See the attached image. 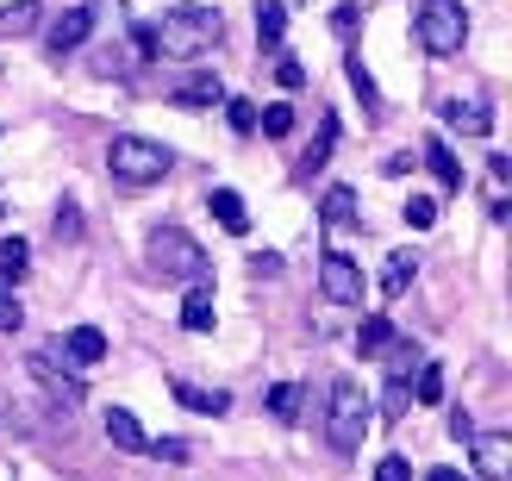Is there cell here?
I'll return each instance as SVG.
<instances>
[{
  "label": "cell",
  "mask_w": 512,
  "mask_h": 481,
  "mask_svg": "<svg viewBox=\"0 0 512 481\" xmlns=\"http://www.w3.org/2000/svg\"><path fill=\"white\" fill-rule=\"evenodd\" d=\"M157 57H175V63H194V57H207V50L219 44V13L213 7H169L157 25Z\"/></svg>",
  "instance_id": "6da1fadb"
},
{
  "label": "cell",
  "mask_w": 512,
  "mask_h": 481,
  "mask_svg": "<svg viewBox=\"0 0 512 481\" xmlns=\"http://www.w3.org/2000/svg\"><path fill=\"white\" fill-rule=\"evenodd\" d=\"M144 257H150V269L157 275H169V282H207V250H200L182 225H157L150 232V244H144Z\"/></svg>",
  "instance_id": "7a4b0ae2"
},
{
  "label": "cell",
  "mask_w": 512,
  "mask_h": 481,
  "mask_svg": "<svg viewBox=\"0 0 512 481\" xmlns=\"http://www.w3.org/2000/svg\"><path fill=\"white\" fill-rule=\"evenodd\" d=\"M169 150L157 138H113L107 144V169H113V182L119 188H157L163 175H169Z\"/></svg>",
  "instance_id": "3957f363"
},
{
  "label": "cell",
  "mask_w": 512,
  "mask_h": 481,
  "mask_svg": "<svg viewBox=\"0 0 512 481\" xmlns=\"http://www.w3.org/2000/svg\"><path fill=\"white\" fill-rule=\"evenodd\" d=\"M469 38V19H463V0H419V44L431 57H456Z\"/></svg>",
  "instance_id": "277c9868"
},
{
  "label": "cell",
  "mask_w": 512,
  "mask_h": 481,
  "mask_svg": "<svg viewBox=\"0 0 512 481\" xmlns=\"http://www.w3.org/2000/svg\"><path fill=\"white\" fill-rule=\"evenodd\" d=\"M363 432H369V394L344 375V382H331V444H338L344 457H356Z\"/></svg>",
  "instance_id": "5b68a950"
},
{
  "label": "cell",
  "mask_w": 512,
  "mask_h": 481,
  "mask_svg": "<svg viewBox=\"0 0 512 481\" xmlns=\"http://www.w3.org/2000/svg\"><path fill=\"white\" fill-rule=\"evenodd\" d=\"M319 288H325V300H338V307H356V300H363V269H356L344 250H325L319 257Z\"/></svg>",
  "instance_id": "8992f818"
},
{
  "label": "cell",
  "mask_w": 512,
  "mask_h": 481,
  "mask_svg": "<svg viewBox=\"0 0 512 481\" xmlns=\"http://www.w3.org/2000/svg\"><path fill=\"white\" fill-rule=\"evenodd\" d=\"M469 450H475V469L488 481H512V432H469Z\"/></svg>",
  "instance_id": "52a82bcc"
},
{
  "label": "cell",
  "mask_w": 512,
  "mask_h": 481,
  "mask_svg": "<svg viewBox=\"0 0 512 481\" xmlns=\"http://www.w3.org/2000/svg\"><path fill=\"white\" fill-rule=\"evenodd\" d=\"M88 32H94V7H69V13L44 32V50H50V57H69V50L88 44Z\"/></svg>",
  "instance_id": "ba28073f"
},
{
  "label": "cell",
  "mask_w": 512,
  "mask_h": 481,
  "mask_svg": "<svg viewBox=\"0 0 512 481\" xmlns=\"http://www.w3.org/2000/svg\"><path fill=\"white\" fill-rule=\"evenodd\" d=\"M32 375H38V382L50 388V400H57V407H82V382L57 369V344H50V350H38V357H32Z\"/></svg>",
  "instance_id": "9c48e42d"
},
{
  "label": "cell",
  "mask_w": 512,
  "mask_h": 481,
  "mask_svg": "<svg viewBox=\"0 0 512 481\" xmlns=\"http://www.w3.org/2000/svg\"><path fill=\"white\" fill-rule=\"evenodd\" d=\"M169 100H175V107H219L225 88H219L213 69H194V75H182V82L169 88Z\"/></svg>",
  "instance_id": "30bf717a"
},
{
  "label": "cell",
  "mask_w": 512,
  "mask_h": 481,
  "mask_svg": "<svg viewBox=\"0 0 512 481\" xmlns=\"http://www.w3.org/2000/svg\"><path fill=\"white\" fill-rule=\"evenodd\" d=\"M57 350H63V363L94 369V363H107V332H100V325H75V332H69Z\"/></svg>",
  "instance_id": "8fae6325"
},
{
  "label": "cell",
  "mask_w": 512,
  "mask_h": 481,
  "mask_svg": "<svg viewBox=\"0 0 512 481\" xmlns=\"http://www.w3.org/2000/svg\"><path fill=\"white\" fill-rule=\"evenodd\" d=\"M175 400H182V407L188 413H207V419H225V413H232V394H225V388H194V382H182V375H175Z\"/></svg>",
  "instance_id": "7c38bea8"
},
{
  "label": "cell",
  "mask_w": 512,
  "mask_h": 481,
  "mask_svg": "<svg viewBox=\"0 0 512 481\" xmlns=\"http://www.w3.org/2000/svg\"><path fill=\"white\" fill-rule=\"evenodd\" d=\"M444 125H450V132H463V138H488V132H494V113L481 107V100H450V107H444Z\"/></svg>",
  "instance_id": "4fadbf2b"
},
{
  "label": "cell",
  "mask_w": 512,
  "mask_h": 481,
  "mask_svg": "<svg viewBox=\"0 0 512 481\" xmlns=\"http://www.w3.org/2000/svg\"><path fill=\"white\" fill-rule=\"evenodd\" d=\"M207 207H213V219H219V225H225V232H232V238H244V232H250L244 194H232V188H213V194H207Z\"/></svg>",
  "instance_id": "5bb4252c"
},
{
  "label": "cell",
  "mask_w": 512,
  "mask_h": 481,
  "mask_svg": "<svg viewBox=\"0 0 512 481\" xmlns=\"http://www.w3.org/2000/svg\"><path fill=\"white\" fill-rule=\"evenodd\" d=\"M413 275H419V257H413V250H394V257L381 263V294L400 300L406 288H413Z\"/></svg>",
  "instance_id": "9a60e30c"
},
{
  "label": "cell",
  "mask_w": 512,
  "mask_h": 481,
  "mask_svg": "<svg viewBox=\"0 0 512 481\" xmlns=\"http://www.w3.org/2000/svg\"><path fill=\"white\" fill-rule=\"evenodd\" d=\"M107 444H113V450H150V438H144V425H138V413H125V407H113V413H107Z\"/></svg>",
  "instance_id": "2e32d148"
},
{
  "label": "cell",
  "mask_w": 512,
  "mask_h": 481,
  "mask_svg": "<svg viewBox=\"0 0 512 481\" xmlns=\"http://www.w3.org/2000/svg\"><path fill=\"white\" fill-rule=\"evenodd\" d=\"M425 169L438 175V188H444V194L463 188V169H456V157H450V144H444V138H425Z\"/></svg>",
  "instance_id": "e0dca14e"
},
{
  "label": "cell",
  "mask_w": 512,
  "mask_h": 481,
  "mask_svg": "<svg viewBox=\"0 0 512 481\" xmlns=\"http://www.w3.org/2000/svg\"><path fill=\"white\" fill-rule=\"evenodd\" d=\"M182 325L188 332H213V282H194L182 294Z\"/></svg>",
  "instance_id": "ac0fdd59"
},
{
  "label": "cell",
  "mask_w": 512,
  "mask_h": 481,
  "mask_svg": "<svg viewBox=\"0 0 512 481\" xmlns=\"http://www.w3.org/2000/svg\"><path fill=\"white\" fill-rule=\"evenodd\" d=\"M281 32H288V7H281V0H256V44L275 50Z\"/></svg>",
  "instance_id": "d6986e66"
},
{
  "label": "cell",
  "mask_w": 512,
  "mask_h": 481,
  "mask_svg": "<svg viewBox=\"0 0 512 481\" xmlns=\"http://www.w3.org/2000/svg\"><path fill=\"white\" fill-rule=\"evenodd\" d=\"M394 319H363V332H356V350H363V357H388L394 350Z\"/></svg>",
  "instance_id": "ffe728a7"
},
{
  "label": "cell",
  "mask_w": 512,
  "mask_h": 481,
  "mask_svg": "<svg viewBox=\"0 0 512 481\" xmlns=\"http://www.w3.org/2000/svg\"><path fill=\"white\" fill-rule=\"evenodd\" d=\"M319 219L325 225H356V188H325V200H319Z\"/></svg>",
  "instance_id": "44dd1931"
},
{
  "label": "cell",
  "mask_w": 512,
  "mask_h": 481,
  "mask_svg": "<svg viewBox=\"0 0 512 481\" xmlns=\"http://www.w3.org/2000/svg\"><path fill=\"white\" fill-rule=\"evenodd\" d=\"M38 0H13V7H0V32H13V38H25V32H38Z\"/></svg>",
  "instance_id": "7402d4cb"
},
{
  "label": "cell",
  "mask_w": 512,
  "mask_h": 481,
  "mask_svg": "<svg viewBox=\"0 0 512 481\" xmlns=\"http://www.w3.org/2000/svg\"><path fill=\"white\" fill-rule=\"evenodd\" d=\"M344 69H350V88H356V100H363L369 113H381V88H375V75L363 69V57H356V50H350V63H344Z\"/></svg>",
  "instance_id": "603a6c76"
},
{
  "label": "cell",
  "mask_w": 512,
  "mask_h": 481,
  "mask_svg": "<svg viewBox=\"0 0 512 481\" xmlns=\"http://www.w3.org/2000/svg\"><path fill=\"white\" fill-rule=\"evenodd\" d=\"M256 132H269V138H288V132H294V107H288V100H275V107H263V113H256Z\"/></svg>",
  "instance_id": "cb8c5ba5"
},
{
  "label": "cell",
  "mask_w": 512,
  "mask_h": 481,
  "mask_svg": "<svg viewBox=\"0 0 512 481\" xmlns=\"http://www.w3.org/2000/svg\"><path fill=\"white\" fill-rule=\"evenodd\" d=\"M406 225H413V232H431V225H438V200L413 194V200H406Z\"/></svg>",
  "instance_id": "d4e9b609"
},
{
  "label": "cell",
  "mask_w": 512,
  "mask_h": 481,
  "mask_svg": "<svg viewBox=\"0 0 512 481\" xmlns=\"http://www.w3.org/2000/svg\"><path fill=\"white\" fill-rule=\"evenodd\" d=\"M413 400H419V407H438V400H444V375L438 369H419L413 375Z\"/></svg>",
  "instance_id": "484cf974"
},
{
  "label": "cell",
  "mask_w": 512,
  "mask_h": 481,
  "mask_svg": "<svg viewBox=\"0 0 512 481\" xmlns=\"http://www.w3.org/2000/svg\"><path fill=\"white\" fill-rule=\"evenodd\" d=\"M25 263H32V244H25V238H7V244H0V269H7L13 282L25 275Z\"/></svg>",
  "instance_id": "4316f807"
},
{
  "label": "cell",
  "mask_w": 512,
  "mask_h": 481,
  "mask_svg": "<svg viewBox=\"0 0 512 481\" xmlns=\"http://www.w3.org/2000/svg\"><path fill=\"white\" fill-rule=\"evenodd\" d=\"M269 413H275V419H294V413H300V388H294V382L269 388Z\"/></svg>",
  "instance_id": "83f0119b"
},
{
  "label": "cell",
  "mask_w": 512,
  "mask_h": 481,
  "mask_svg": "<svg viewBox=\"0 0 512 481\" xmlns=\"http://www.w3.org/2000/svg\"><path fill=\"white\" fill-rule=\"evenodd\" d=\"M225 119H232V132H238V138L256 132V107H250V100H225Z\"/></svg>",
  "instance_id": "f1b7e54d"
},
{
  "label": "cell",
  "mask_w": 512,
  "mask_h": 481,
  "mask_svg": "<svg viewBox=\"0 0 512 481\" xmlns=\"http://www.w3.org/2000/svg\"><path fill=\"white\" fill-rule=\"evenodd\" d=\"M275 82L281 88H306V63L300 57H275Z\"/></svg>",
  "instance_id": "f546056e"
},
{
  "label": "cell",
  "mask_w": 512,
  "mask_h": 481,
  "mask_svg": "<svg viewBox=\"0 0 512 481\" xmlns=\"http://www.w3.org/2000/svg\"><path fill=\"white\" fill-rule=\"evenodd\" d=\"M57 238H82V207H75V200L57 207Z\"/></svg>",
  "instance_id": "4dcf8cb0"
},
{
  "label": "cell",
  "mask_w": 512,
  "mask_h": 481,
  "mask_svg": "<svg viewBox=\"0 0 512 481\" xmlns=\"http://www.w3.org/2000/svg\"><path fill=\"white\" fill-rule=\"evenodd\" d=\"M375 481H413V469H406V457H381L375 463Z\"/></svg>",
  "instance_id": "1f68e13d"
},
{
  "label": "cell",
  "mask_w": 512,
  "mask_h": 481,
  "mask_svg": "<svg viewBox=\"0 0 512 481\" xmlns=\"http://www.w3.org/2000/svg\"><path fill=\"white\" fill-rule=\"evenodd\" d=\"M132 44H138V57H144V63L157 57V32H150V25H132Z\"/></svg>",
  "instance_id": "d6a6232c"
},
{
  "label": "cell",
  "mask_w": 512,
  "mask_h": 481,
  "mask_svg": "<svg viewBox=\"0 0 512 481\" xmlns=\"http://www.w3.org/2000/svg\"><path fill=\"white\" fill-rule=\"evenodd\" d=\"M331 32H338V38H350V32H356V7H350V0H344L338 13H331Z\"/></svg>",
  "instance_id": "836d02e7"
},
{
  "label": "cell",
  "mask_w": 512,
  "mask_h": 481,
  "mask_svg": "<svg viewBox=\"0 0 512 481\" xmlns=\"http://www.w3.org/2000/svg\"><path fill=\"white\" fill-rule=\"evenodd\" d=\"M250 269H256V275H281V257H275V250H256Z\"/></svg>",
  "instance_id": "e575fe53"
},
{
  "label": "cell",
  "mask_w": 512,
  "mask_h": 481,
  "mask_svg": "<svg viewBox=\"0 0 512 481\" xmlns=\"http://www.w3.org/2000/svg\"><path fill=\"white\" fill-rule=\"evenodd\" d=\"M0 307H13V275L0 269Z\"/></svg>",
  "instance_id": "d590c367"
},
{
  "label": "cell",
  "mask_w": 512,
  "mask_h": 481,
  "mask_svg": "<svg viewBox=\"0 0 512 481\" xmlns=\"http://www.w3.org/2000/svg\"><path fill=\"white\" fill-rule=\"evenodd\" d=\"M425 481H463V469H431Z\"/></svg>",
  "instance_id": "8d00e7d4"
}]
</instances>
